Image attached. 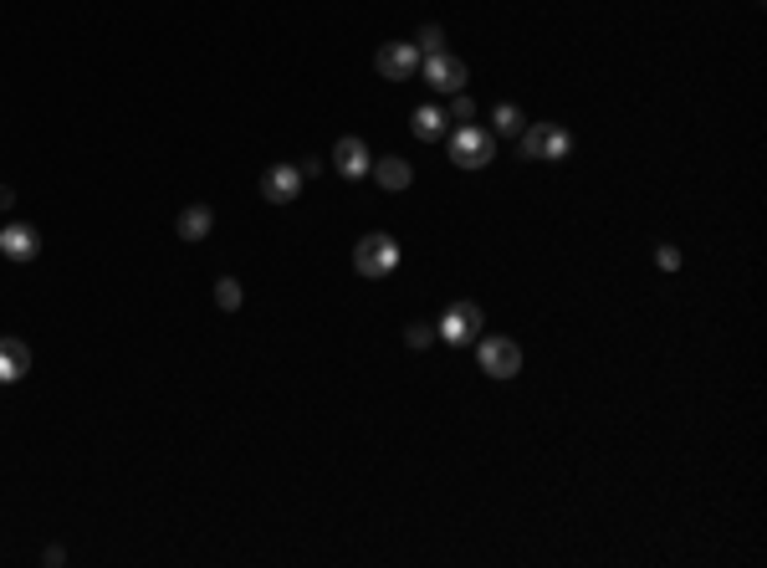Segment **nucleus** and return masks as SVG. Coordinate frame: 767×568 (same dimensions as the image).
Wrapping results in <instances>:
<instances>
[{
	"label": "nucleus",
	"mask_w": 767,
	"mask_h": 568,
	"mask_svg": "<svg viewBox=\"0 0 767 568\" xmlns=\"http://www.w3.org/2000/svg\"><path fill=\"white\" fill-rule=\"evenodd\" d=\"M297 169H302V180H312V174H323V159H312V154H307Z\"/></svg>",
	"instance_id": "412c9836"
},
{
	"label": "nucleus",
	"mask_w": 767,
	"mask_h": 568,
	"mask_svg": "<svg viewBox=\"0 0 767 568\" xmlns=\"http://www.w3.org/2000/svg\"><path fill=\"white\" fill-rule=\"evenodd\" d=\"M415 52H420V57H435V52H445V31H440V26H425V31L415 36Z\"/></svg>",
	"instance_id": "f3484780"
},
{
	"label": "nucleus",
	"mask_w": 767,
	"mask_h": 568,
	"mask_svg": "<svg viewBox=\"0 0 767 568\" xmlns=\"http://www.w3.org/2000/svg\"><path fill=\"white\" fill-rule=\"evenodd\" d=\"M174 231H179V241H205L215 231V210L210 205H185V210H179V221H174Z\"/></svg>",
	"instance_id": "9b49d317"
},
{
	"label": "nucleus",
	"mask_w": 767,
	"mask_h": 568,
	"mask_svg": "<svg viewBox=\"0 0 767 568\" xmlns=\"http://www.w3.org/2000/svg\"><path fill=\"white\" fill-rule=\"evenodd\" d=\"M655 261H660L665 272H675V267H681V251H675V246H660V251H655Z\"/></svg>",
	"instance_id": "aec40b11"
},
{
	"label": "nucleus",
	"mask_w": 767,
	"mask_h": 568,
	"mask_svg": "<svg viewBox=\"0 0 767 568\" xmlns=\"http://www.w3.org/2000/svg\"><path fill=\"white\" fill-rule=\"evenodd\" d=\"M420 67H425V82L435 87V93H461V87H466V62L450 57V52H435Z\"/></svg>",
	"instance_id": "423d86ee"
},
{
	"label": "nucleus",
	"mask_w": 767,
	"mask_h": 568,
	"mask_svg": "<svg viewBox=\"0 0 767 568\" xmlns=\"http://www.w3.org/2000/svg\"><path fill=\"white\" fill-rule=\"evenodd\" d=\"M476 354H481V369L491 379H512L522 369V348L517 338H476Z\"/></svg>",
	"instance_id": "20e7f679"
},
{
	"label": "nucleus",
	"mask_w": 767,
	"mask_h": 568,
	"mask_svg": "<svg viewBox=\"0 0 767 568\" xmlns=\"http://www.w3.org/2000/svg\"><path fill=\"white\" fill-rule=\"evenodd\" d=\"M394 267H399V246H394V236L369 231L364 241L353 246V272H358V277H389Z\"/></svg>",
	"instance_id": "f257e3e1"
},
{
	"label": "nucleus",
	"mask_w": 767,
	"mask_h": 568,
	"mask_svg": "<svg viewBox=\"0 0 767 568\" xmlns=\"http://www.w3.org/2000/svg\"><path fill=\"white\" fill-rule=\"evenodd\" d=\"M11 205H16V190H11V185H0V210H11Z\"/></svg>",
	"instance_id": "4be33fe9"
},
{
	"label": "nucleus",
	"mask_w": 767,
	"mask_h": 568,
	"mask_svg": "<svg viewBox=\"0 0 767 568\" xmlns=\"http://www.w3.org/2000/svg\"><path fill=\"white\" fill-rule=\"evenodd\" d=\"M450 159H456L461 169H481V164H491L496 159V149H491V134H481V128H456L450 134Z\"/></svg>",
	"instance_id": "39448f33"
},
{
	"label": "nucleus",
	"mask_w": 767,
	"mask_h": 568,
	"mask_svg": "<svg viewBox=\"0 0 767 568\" xmlns=\"http://www.w3.org/2000/svg\"><path fill=\"white\" fill-rule=\"evenodd\" d=\"M374 180L384 185V190H410V180H415V169L404 164V159H379L374 164Z\"/></svg>",
	"instance_id": "f8f14e48"
},
{
	"label": "nucleus",
	"mask_w": 767,
	"mask_h": 568,
	"mask_svg": "<svg viewBox=\"0 0 767 568\" xmlns=\"http://www.w3.org/2000/svg\"><path fill=\"white\" fill-rule=\"evenodd\" d=\"M215 302H220L225 313H236V308H241V282H236V277H220V282H215Z\"/></svg>",
	"instance_id": "dca6fc26"
},
{
	"label": "nucleus",
	"mask_w": 767,
	"mask_h": 568,
	"mask_svg": "<svg viewBox=\"0 0 767 568\" xmlns=\"http://www.w3.org/2000/svg\"><path fill=\"white\" fill-rule=\"evenodd\" d=\"M522 128H527V113H522L517 103H502V108H496V134H507V139H517V134H522Z\"/></svg>",
	"instance_id": "4468645a"
},
{
	"label": "nucleus",
	"mask_w": 767,
	"mask_h": 568,
	"mask_svg": "<svg viewBox=\"0 0 767 568\" xmlns=\"http://www.w3.org/2000/svg\"><path fill=\"white\" fill-rule=\"evenodd\" d=\"M333 164H338V174H343V180H364V174L374 169V159H369V144L364 139H338L333 144Z\"/></svg>",
	"instance_id": "6e6552de"
},
{
	"label": "nucleus",
	"mask_w": 767,
	"mask_h": 568,
	"mask_svg": "<svg viewBox=\"0 0 767 568\" xmlns=\"http://www.w3.org/2000/svg\"><path fill=\"white\" fill-rule=\"evenodd\" d=\"M36 251H41L36 226H26V221H16V226H0V256H11V261H31Z\"/></svg>",
	"instance_id": "1a4fd4ad"
},
{
	"label": "nucleus",
	"mask_w": 767,
	"mask_h": 568,
	"mask_svg": "<svg viewBox=\"0 0 767 568\" xmlns=\"http://www.w3.org/2000/svg\"><path fill=\"white\" fill-rule=\"evenodd\" d=\"M573 154V139L563 134L558 123H548V134H543V159H568Z\"/></svg>",
	"instance_id": "2eb2a0df"
},
{
	"label": "nucleus",
	"mask_w": 767,
	"mask_h": 568,
	"mask_svg": "<svg viewBox=\"0 0 767 568\" xmlns=\"http://www.w3.org/2000/svg\"><path fill=\"white\" fill-rule=\"evenodd\" d=\"M374 72L389 77V82H410L420 72V52L415 41H384V47L374 52Z\"/></svg>",
	"instance_id": "7ed1b4c3"
},
{
	"label": "nucleus",
	"mask_w": 767,
	"mask_h": 568,
	"mask_svg": "<svg viewBox=\"0 0 767 568\" xmlns=\"http://www.w3.org/2000/svg\"><path fill=\"white\" fill-rule=\"evenodd\" d=\"M297 190H302V169L297 164H272V169L261 174V195L272 200V205H292Z\"/></svg>",
	"instance_id": "0eeeda50"
},
{
	"label": "nucleus",
	"mask_w": 767,
	"mask_h": 568,
	"mask_svg": "<svg viewBox=\"0 0 767 568\" xmlns=\"http://www.w3.org/2000/svg\"><path fill=\"white\" fill-rule=\"evenodd\" d=\"M404 343H410V348H430L435 343V323H410V328H404Z\"/></svg>",
	"instance_id": "a211bd4d"
},
{
	"label": "nucleus",
	"mask_w": 767,
	"mask_h": 568,
	"mask_svg": "<svg viewBox=\"0 0 767 568\" xmlns=\"http://www.w3.org/2000/svg\"><path fill=\"white\" fill-rule=\"evenodd\" d=\"M450 118H456V123H471L476 118V103L466 98V87H461V93H450Z\"/></svg>",
	"instance_id": "6ab92c4d"
},
{
	"label": "nucleus",
	"mask_w": 767,
	"mask_h": 568,
	"mask_svg": "<svg viewBox=\"0 0 767 568\" xmlns=\"http://www.w3.org/2000/svg\"><path fill=\"white\" fill-rule=\"evenodd\" d=\"M481 328H486V318H481L476 302H450V308L440 313V323H435V338H445V343L461 348V343H476Z\"/></svg>",
	"instance_id": "f03ea898"
},
{
	"label": "nucleus",
	"mask_w": 767,
	"mask_h": 568,
	"mask_svg": "<svg viewBox=\"0 0 767 568\" xmlns=\"http://www.w3.org/2000/svg\"><path fill=\"white\" fill-rule=\"evenodd\" d=\"M415 139H425V144H435L440 134H445V113L435 108V103H425V108H415Z\"/></svg>",
	"instance_id": "ddd939ff"
},
{
	"label": "nucleus",
	"mask_w": 767,
	"mask_h": 568,
	"mask_svg": "<svg viewBox=\"0 0 767 568\" xmlns=\"http://www.w3.org/2000/svg\"><path fill=\"white\" fill-rule=\"evenodd\" d=\"M31 374V348L21 338H0V384H21Z\"/></svg>",
	"instance_id": "9d476101"
}]
</instances>
